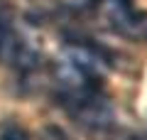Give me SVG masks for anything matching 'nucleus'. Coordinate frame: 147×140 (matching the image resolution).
I'll return each instance as SVG.
<instances>
[{"label":"nucleus","instance_id":"f257e3e1","mask_svg":"<svg viewBox=\"0 0 147 140\" xmlns=\"http://www.w3.org/2000/svg\"><path fill=\"white\" fill-rule=\"evenodd\" d=\"M61 103L66 111L79 120L84 128L91 130H105L113 123V108L105 99L96 93H84V96H61Z\"/></svg>","mask_w":147,"mask_h":140},{"label":"nucleus","instance_id":"f03ea898","mask_svg":"<svg viewBox=\"0 0 147 140\" xmlns=\"http://www.w3.org/2000/svg\"><path fill=\"white\" fill-rule=\"evenodd\" d=\"M64 59L69 64H74L76 69H81L84 74L93 79H100V74L110 67V59L103 49H96L91 44H69L64 49Z\"/></svg>","mask_w":147,"mask_h":140},{"label":"nucleus","instance_id":"7ed1b4c3","mask_svg":"<svg viewBox=\"0 0 147 140\" xmlns=\"http://www.w3.org/2000/svg\"><path fill=\"white\" fill-rule=\"evenodd\" d=\"M105 7L115 27L125 30L127 25H132V0H105Z\"/></svg>","mask_w":147,"mask_h":140},{"label":"nucleus","instance_id":"20e7f679","mask_svg":"<svg viewBox=\"0 0 147 140\" xmlns=\"http://www.w3.org/2000/svg\"><path fill=\"white\" fill-rule=\"evenodd\" d=\"M0 140H30L27 130L17 123H5L3 130H0Z\"/></svg>","mask_w":147,"mask_h":140},{"label":"nucleus","instance_id":"39448f33","mask_svg":"<svg viewBox=\"0 0 147 140\" xmlns=\"http://www.w3.org/2000/svg\"><path fill=\"white\" fill-rule=\"evenodd\" d=\"M39 140H69L66 133H64L59 125H47V128L42 130V138Z\"/></svg>","mask_w":147,"mask_h":140},{"label":"nucleus","instance_id":"423d86ee","mask_svg":"<svg viewBox=\"0 0 147 140\" xmlns=\"http://www.w3.org/2000/svg\"><path fill=\"white\" fill-rule=\"evenodd\" d=\"M96 0H64V5L74 7V10H84V7H91Z\"/></svg>","mask_w":147,"mask_h":140},{"label":"nucleus","instance_id":"0eeeda50","mask_svg":"<svg viewBox=\"0 0 147 140\" xmlns=\"http://www.w3.org/2000/svg\"><path fill=\"white\" fill-rule=\"evenodd\" d=\"M10 32V25H7L3 17H0V44H3V39H5V35Z\"/></svg>","mask_w":147,"mask_h":140}]
</instances>
